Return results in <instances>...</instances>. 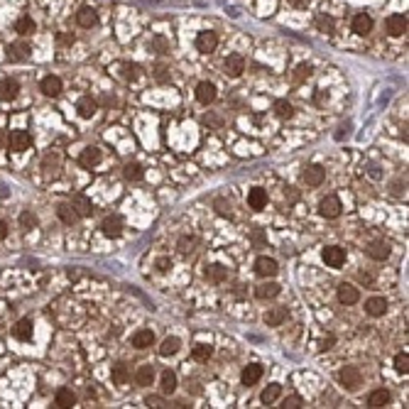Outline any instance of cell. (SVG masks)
Returning a JSON list of instances; mask_svg holds the SVG:
<instances>
[{
	"instance_id": "1",
	"label": "cell",
	"mask_w": 409,
	"mask_h": 409,
	"mask_svg": "<svg viewBox=\"0 0 409 409\" xmlns=\"http://www.w3.org/2000/svg\"><path fill=\"white\" fill-rule=\"evenodd\" d=\"M338 380H341V385L348 390V392H355L358 387L363 385V375H360V370L358 367H343L341 373H338Z\"/></svg>"
},
{
	"instance_id": "2",
	"label": "cell",
	"mask_w": 409,
	"mask_h": 409,
	"mask_svg": "<svg viewBox=\"0 0 409 409\" xmlns=\"http://www.w3.org/2000/svg\"><path fill=\"white\" fill-rule=\"evenodd\" d=\"M321 257H323V262H326V265H329V267H336V270L345 265V250H343V248H338V245L323 248Z\"/></svg>"
},
{
	"instance_id": "3",
	"label": "cell",
	"mask_w": 409,
	"mask_h": 409,
	"mask_svg": "<svg viewBox=\"0 0 409 409\" xmlns=\"http://www.w3.org/2000/svg\"><path fill=\"white\" fill-rule=\"evenodd\" d=\"M8 145H10V152H25V150H30L32 137H30L27 130H12Z\"/></svg>"
},
{
	"instance_id": "4",
	"label": "cell",
	"mask_w": 409,
	"mask_h": 409,
	"mask_svg": "<svg viewBox=\"0 0 409 409\" xmlns=\"http://www.w3.org/2000/svg\"><path fill=\"white\" fill-rule=\"evenodd\" d=\"M387 34L390 37H402L407 32V15H390L387 17Z\"/></svg>"
},
{
	"instance_id": "5",
	"label": "cell",
	"mask_w": 409,
	"mask_h": 409,
	"mask_svg": "<svg viewBox=\"0 0 409 409\" xmlns=\"http://www.w3.org/2000/svg\"><path fill=\"white\" fill-rule=\"evenodd\" d=\"M319 213L323 218H338L341 216V201L336 199V196H326L319 203Z\"/></svg>"
},
{
	"instance_id": "6",
	"label": "cell",
	"mask_w": 409,
	"mask_h": 409,
	"mask_svg": "<svg viewBox=\"0 0 409 409\" xmlns=\"http://www.w3.org/2000/svg\"><path fill=\"white\" fill-rule=\"evenodd\" d=\"M255 272L260 277H275L277 272H279V267H277V260H272V257H257L255 260Z\"/></svg>"
},
{
	"instance_id": "7",
	"label": "cell",
	"mask_w": 409,
	"mask_h": 409,
	"mask_svg": "<svg viewBox=\"0 0 409 409\" xmlns=\"http://www.w3.org/2000/svg\"><path fill=\"white\" fill-rule=\"evenodd\" d=\"M100 231H103L106 238H118V235L122 233V218L120 216H108V218H103Z\"/></svg>"
},
{
	"instance_id": "8",
	"label": "cell",
	"mask_w": 409,
	"mask_h": 409,
	"mask_svg": "<svg viewBox=\"0 0 409 409\" xmlns=\"http://www.w3.org/2000/svg\"><path fill=\"white\" fill-rule=\"evenodd\" d=\"M248 206L253 211H262L267 206V191L260 187H255L248 191Z\"/></svg>"
},
{
	"instance_id": "9",
	"label": "cell",
	"mask_w": 409,
	"mask_h": 409,
	"mask_svg": "<svg viewBox=\"0 0 409 409\" xmlns=\"http://www.w3.org/2000/svg\"><path fill=\"white\" fill-rule=\"evenodd\" d=\"M245 71V59L240 54H231L226 59V74L231 78H238Z\"/></svg>"
},
{
	"instance_id": "10",
	"label": "cell",
	"mask_w": 409,
	"mask_h": 409,
	"mask_svg": "<svg viewBox=\"0 0 409 409\" xmlns=\"http://www.w3.org/2000/svg\"><path fill=\"white\" fill-rule=\"evenodd\" d=\"M216 45H218V37H216V32H199V37H196V49H199V52H203V54L213 52V49H216Z\"/></svg>"
},
{
	"instance_id": "11",
	"label": "cell",
	"mask_w": 409,
	"mask_h": 409,
	"mask_svg": "<svg viewBox=\"0 0 409 409\" xmlns=\"http://www.w3.org/2000/svg\"><path fill=\"white\" fill-rule=\"evenodd\" d=\"M8 59L10 62H27L30 59V45L27 42H15L8 47Z\"/></svg>"
},
{
	"instance_id": "12",
	"label": "cell",
	"mask_w": 409,
	"mask_h": 409,
	"mask_svg": "<svg viewBox=\"0 0 409 409\" xmlns=\"http://www.w3.org/2000/svg\"><path fill=\"white\" fill-rule=\"evenodd\" d=\"M196 98H199V103H203V106L213 103V100H216V86H213L211 81H201L199 86H196Z\"/></svg>"
},
{
	"instance_id": "13",
	"label": "cell",
	"mask_w": 409,
	"mask_h": 409,
	"mask_svg": "<svg viewBox=\"0 0 409 409\" xmlns=\"http://www.w3.org/2000/svg\"><path fill=\"white\" fill-rule=\"evenodd\" d=\"M54 404H56V409H71L76 404V395H74L69 387H62V390H56Z\"/></svg>"
},
{
	"instance_id": "14",
	"label": "cell",
	"mask_w": 409,
	"mask_h": 409,
	"mask_svg": "<svg viewBox=\"0 0 409 409\" xmlns=\"http://www.w3.org/2000/svg\"><path fill=\"white\" fill-rule=\"evenodd\" d=\"M56 216H59V221L67 223V226H74V223L81 218L71 203H59V206H56Z\"/></svg>"
},
{
	"instance_id": "15",
	"label": "cell",
	"mask_w": 409,
	"mask_h": 409,
	"mask_svg": "<svg viewBox=\"0 0 409 409\" xmlns=\"http://www.w3.org/2000/svg\"><path fill=\"white\" fill-rule=\"evenodd\" d=\"M39 89H42V93L45 96H59L62 93V78L59 76H45L42 78V84H39Z\"/></svg>"
},
{
	"instance_id": "16",
	"label": "cell",
	"mask_w": 409,
	"mask_h": 409,
	"mask_svg": "<svg viewBox=\"0 0 409 409\" xmlns=\"http://www.w3.org/2000/svg\"><path fill=\"white\" fill-rule=\"evenodd\" d=\"M365 253L370 255L373 260H385V257H390V245H387L385 240H373V243L365 248Z\"/></svg>"
},
{
	"instance_id": "17",
	"label": "cell",
	"mask_w": 409,
	"mask_h": 409,
	"mask_svg": "<svg viewBox=\"0 0 409 409\" xmlns=\"http://www.w3.org/2000/svg\"><path fill=\"white\" fill-rule=\"evenodd\" d=\"M76 23L81 25V27H86V30H89V27H93V25L98 23V15H96V10H93V8L84 5V8L76 12Z\"/></svg>"
},
{
	"instance_id": "18",
	"label": "cell",
	"mask_w": 409,
	"mask_h": 409,
	"mask_svg": "<svg viewBox=\"0 0 409 409\" xmlns=\"http://www.w3.org/2000/svg\"><path fill=\"white\" fill-rule=\"evenodd\" d=\"M20 91V84L15 78H3L0 81V100H12Z\"/></svg>"
},
{
	"instance_id": "19",
	"label": "cell",
	"mask_w": 409,
	"mask_h": 409,
	"mask_svg": "<svg viewBox=\"0 0 409 409\" xmlns=\"http://www.w3.org/2000/svg\"><path fill=\"white\" fill-rule=\"evenodd\" d=\"M323 177H326V172H323L319 165H309L304 169V181H306L309 187H319L321 181H323Z\"/></svg>"
},
{
	"instance_id": "20",
	"label": "cell",
	"mask_w": 409,
	"mask_h": 409,
	"mask_svg": "<svg viewBox=\"0 0 409 409\" xmlns=\"http://www.w3.org/2000/svg\"><path fill=\"white\" fill-rule=\"evenodd\" d=\"M365 311L370 314V316H382L387 311V299L385 297H370L365 301Z\"/></svg>"
},
{
	"instance_id": "21",
	"label": "cell",
	"mask_w": 409,
	"mask_h": 409,
	"mask_svg": "<svg viewBox=\"0 0 409 409\" xmlns=\"http://www.w3.org/2000/svg\"><path fill=\"white\" fill-rule=\"evenodd\" d=\"M155 343V333L150 331V329H140V331L133 336V345L137 351H145V348H150Z\"/></svg>"
},
{
	"instance_id": "22",
	"label": "cell",
	"mask_w": 409,
	"mask_h": 409,
	"mask_svg": "<svg viewBox=\"0 0 409 409\" xmlns=\"http://www.w3.org/2000/svg\"><path fill=\"white\" fill-rule=\"evenodd\" d=\"M358 299H360L358 287H353V284H341V287H338V301H341V304H355Z\"/></svg>"
},
{
	"instance_id": "23",
	"label": "cell",
	"mask_w": 409,
	"mask_h": 409,
	"mask_svg": "<svg viewBox=\"0 0 409 409\" xmlns=\"http://www.w3.org/2000/svg\"><path fill=\"white\" fill-rule=\"evenodd\" d=\"M78 162L84 167H96L100 162V150L98 147H86V150H81V155H78Z\"/></svg>"
},
{
	"instance_id": "24",
	"label": "cell",
	"mask_w": 409,
	"mask_h": 409,
	"mask_svg": "<svg viewBox=\"0 0 409 409\" xmlns=\"http://www.w3.org/2000/svg\"><path fill=\"white\" fill-rule=\"evenodd\" d=\"M279 294V284L277 282H262L255 287V297L257 299H275Z\"/></svg>"
},
{
	"instance_id": "25",
	"label": "cell",
	"mask_w": 409,
	"mask_h": 409,
	"mask_svg": "<svg viewBox=\"0 0 409 409\" xmlns=\"http://www.w3.org/2000/svg\"><path fill=\"white\" fill-rule=\"evenodd\" d=\"M152 380H155V367L152 365H140L137 373H135V382L140 387H147L152 385Z\"/></svg>"
},
{
	"instance_id": "26",
	"label": "cell",
	"mask_w": 409,
	"mask_h": 409,
	"mask_svg": "<svg viewBox=\"0 0 409 409\" xmlns=\"http://www.w3.org/2000/svg\"><path fill=\"white\" fill-rule=\"evenodd\" d=\"M260 377H262V365H248L243 370V375H240V380H243L245 387H250V385H255Z\"/></svg>"
},
{
	"instance_id": "27",
	"label": "cell",
	"mask_w": 409,
	"mask_h": 409,
	"mask_svg": "<svg viewBox=\"0 0 409 409\" xmlns=\"http://www.w3.org/2000/svg\"><path fill=\"white\" fill-rule=\"evenodd\" d=\"M12 333H15V338H17V341H30V338H32V321H30V319H20V321H17V326L12 329Z\"/></svg>"
},
{
	"instance_id": "28",
	"label": "cell",
	"mask_w": 409,
	"mask_h": 409,
	"mask_svg": "<svg viewBox=\"0 0 409 409\" xmlns=\"http://www.w3.org/2000/svg\"><path fill=\"white\" fill-rule=\"evenodd\" d=\"M387 404H390V392H387V390H375V392H370L367 407L380 409V407H387Z\"/></svg>"
},
{
	"instance_id": "29",
	"label": "cell",
	"mask_w": 409,
	"mask_h": 409,
	"mask_svg": "<svg viewBox=\"0 0 409 409\" xmlns=\"http://www.w3.org/2000/svg\"><path fill=\"white\" fill-rule=\"evenodd\" d=\"M96 108H98V106H96V100L91 98V96H84V98L76 103V111H78V115H81V118H93Z\"/></svg>"
},
{
	"instance_id": "30",
	"label": "cell",
	"mask_w": 409,
	"mask_h": 409,
	"mask_svg": "<svg viewBox=\"0 0 409 409\" xmlns=\"http://www.w3.org/2000/svg\"><path fill=\"white\" fill-rule=\"evenodd\" d=\"M353 30L358 34H367L370 30H373V17H370V15H365V12L355 15V17H353Z\"/></svg>"
},
{
	"instance_id": "31",
	"label": "cell",
	"mask_w": 409,
	"mask_h": 409,
	"mask_svg": "<svg viewBox=\"0 0 409 409\" xmlns=\"http://www.w3.org/2000/svg\"><path fill=\"white\" fill-rule=\"evenodd\" d=\"M128 377H130V370H128V365L125 363H115L111 370V380L115 385H125L128 382Z\"/></svg>"
},
{
	"instance_id": "32",
	"label": "cell",
	"mask_w": 409,
	"mask_h": 409,
	"mask_svg": "<svg viewBox=\"0 0 409 409\" xmlns=\"http://www.w3.org/2000/svg\"><path fill=\"white\" fill-rule=\"evenodd\" d=\"M284 319H287V309H284V306H275V309H270L265 314V323H267V326H279Z\"/></svg>"
},
{
	"instance_id": "33",
	"label": "cell",
	"mask_w": 409,
	"mask_h": 409,
	"mask_svg": "<svg viewBox=\"0 0 409 409\" xmlns=\"http://www.w3.org/2000/svg\"><path fill=\"white\" fill-rule=\"evenodd\" d=\"M71 206L76 209L78 216H91V211H93V206H91V201L84 196V194H76L74 199H71Z\"/></svg>"
},
{
	"instance_id": "34",
	"label": "cell",
	"mask_w": 409,
	"mask_h": 409,
	"mask_svg": "<svg viewBox=\"0 0 409 409\" xmlns=\"http://www.w3.org/2000/svg\"><path fill=\"white\" fill-rule=\"evenodd\" d=\"M179 348H181V341L179 338H165L162 341V345H159V355H165V358H169V355H174V353H179Z\"/></svg>"
},
{
	"instance_id": "35",
	"label": "cell",
	"mask_w": 409,
	"mask_h": 409,
	"mask_svg": "<svg viewBox=\"0 0 409 409\" xmlns=\"http://www.w3.org/2000/svg\"><path fill=\"white\" fill-rule=\"evenodd\" d=\"M279 395H282V385H267L265 390H262L260 399H262V404H272V402L279 399Z\"/></svg>"
},
{
	"instance_id": "36",
	"label": "cell",
	"mask_w": 409,
	"mask_h": 409,
	"mask_svg": "<svg viewBox=\"0 0 409 409\" xmlns=\"http://www.w3.org/2000/svg\"><path fill=\"white\" fill-rule=\"evenodd\" d=\"M206 277H209L211 282H223V279H228V267L211 265V267H206Z\"/></svg>"
},
{
	"instance_id": "37",
	"label": "cell",
	"mask_w": 409,
	"mask_h": 409,
	"mask_svg": "<svg viewBox=\"0 0 409 409\" xmlns=\"http://www.w3.org/2000/svg\"><path fill=\"white\" fill-rule=\"evenodd\" d=\"M272 111H275V115L282 118V120H289V118L294 115V108H292V103H287V100H277Z\"/></svg>"
},
{
	"instance_id": "38",
	"label": "cell",
	"mask_w": 409,
	"mask_h": 409,
	"mask_svg": "<svg viewBox=\"0 0 409 409\" xmlns=\"http://www.w3.org/2000/svg\"><path fill=\"white\" fill-rule=\"evenodd\" d=\"M15 32L17 34H32L34 32V20L32 17H27V15H25V17H17V23H15Z\"/></svg>"
},
{
	"instance_id": "39",
	"label": "cell",
	"mask_w": 409,
	"mask_h": 409,
	"mask_svg": "<svg viewBox=\"0 0 409 409\" xmlns=\"http://www.w3.org/2000/svg\"><path fill=\"white\" fill-rule=\"evenodd\" d=\"M177 390V375L172 373V370H165L162 373V392L165 395H172Z\"/></svg>"
},
{
	"instance_id": "40",
	"label": "cell",
	"mask_w": 409,
	"mask_h": 409,
	"mask_svg": "<svg viewBox=\"0 0 409 409\" xmlns=\"http://www.w3.org/2000/svg\"><path fill=\"white\" fill-rule=\"evenodd\" d=\"M120 76L125 78V81H137V76H140V67H137V64H128V62H122V64H120Z\"/></svg>"
},
{
	"instance_id": "41",
	"label": "cell",
	"mask_w": 409,
	"mask_h": 409,
	"mask_svg": "<svg viewBox=\"0 0 409 409\" xmlns=\"http://www.w3.org/2000/svg\"><path fill=\"white\" fill-rule=\"evenodd\" d=\"M56 167H59V155H47V157H45V162H42L45 177H54Z\"/></svg>"
},
{
	"instance_id": "42",
	"label": "cell",
	"mask_w": 409,
	"mask_h": 409,
	"mask_svg": "<svg viewBox=\"0 0 409 409\" xmlns=\"http://www.w3.org/2000/svg\"><path fill=\"white\" fill-rule=\"evenodd\" d=\"M191 355H194L196 360H209L211 355H213V348H211V345H206V343H199V345H194Z\"/></svg>"
},
{
	"instance_id": "43",
	"label": "cell",
	"mask_w": 409,
	"mask_h": 409,
	"mask_svg": "<svg viewBox=\"0 0 409 409\" xmlns=\"http://www.w3.org/2000/svg\"><path fill=\"white\" fill-rule=\"evenodd\" d=\"M125 179H130V181H137V179H142V167L140 165H125Z\"/></svg>"
},
{
	"instance_id": "44",
	"label": "cell",
	"mask_w": 409,
	"mask_h": 409,
	"mask_svg": "<svg viewBox=\"0 0 409 409\" xmlns=\"http://www.w3.org/2000/svg\"><path fill=\"white\" fill-rule=\"evenodd\" d=\"M20 226H23L25 231L34 228V226H37V216H34L32 211H23V213H20Z\"/></svg>"
},
{
	"instance_id": "45",
	"label": "cell",
	"mask_w": 409,
	"mask_h": 409,
	"mask_svg": "<svg viewBox=\"0 0 409 409\" xmlns=\"http://www.w3.org/2000/svg\"><path fill=\"white\" fill-rule=\"evenodd\" d=\"M395 367H397V373H409V355L407 353H397L395 355Z\"/></svg>"
},
{
	"instance_id": "46",
	"label": "cell",
	"mask_w": 409,
	"mask_h": 409,
	"mask_svg": "<svg viewBox=\"0 0 409 409\" xmlns=\"http://www.w3.org/2000/svg\"><path fill=\"white\" fill-rule=\"evenodd\" d=\"M316 27H319L321 32L331 34L333 32V20L329 17V15H319V17H316Z\"/></svg>"
},
{
	"instance_id": "47",
	"label": "cell",
	"mask_w": 409,
	"mask_h": 409,
	"mask_svg": "<svg viewBox=\"0 0 409 409\" xmlns=\"http://www.w3.org/2000/svg\"><path fill=\"white\" fill-rule=\"evenodd\" d=\"M199 243V240H196V238H181V240H179V253H194V245Z\"/></svg>"
},
{
	"instance_id": "48",
	"label": "cell",
	"mask_w": 409,
	"mask_h": 409,
	"mask_svg": "<svg viewBox=\"0 0 409 409\" xmlns=\"http://www.w3.org/2000/svg\"><path fill=\"white\" fill-rule=\"evenodd\" d=\"M311 76V64H299L297 67V84H301V81H304V78H309Z\"/></svg>"
},
{
	"instance_id": "49",
	"label": "cell",
	"mask_w": 409,
	"mask_h": 409,
	"mask_svg": "<svg viewBox=\"0 0 409 409\" xmlns=\"http://www.w3.org/2000/svg\"><path fill=\"white\" fill-rule=\"evenodd\" d=\"M216 211L221 213V216H231V201H226V199H216Z\"/></svg>"
},
{
	"instance_id": "50",
	"label": "cell",
	"mask_w": 409,
	"mask_h": 409,
	"mask_svg": "<svg viewBox=\"0 0 409 409\" xmlns=\"http://www.w3.org/2000/svg\"><path fill=\"white\" fill-rule=\"evenodd\" d=\"M145 404H147V407H152V409H162V407H169V404H167L165 399H162V397H155V395H150V397L145 399Z\"/></svg>"
},
{
	"instance_id": "51",
	"label": "cell",
	"mask_w": 409,
	"mask_h": 409,
	"mask_svg": "<svg viewBox=\"0 0 409 409\" xmlns=\"http://www.w3.org/2000/svg\"><path fill=\"white\" fill-rule=\"evenodd\" d=\"M284 409H299L301 407V397H297V395H292V397L284 399V404H282Z\"/></svg>"
},
{
	"instance_id": "52",
	"label": "cell",
	"mask_w": 409,
	"mask_h": 409,
	"mask_svg": "<svg viewBox=\"0 0 409 409\" xmlns=\"http://www.w3.org/2000/svg\"><path fill=\"white\" fill-rule=\"evenodd\" d=\"M155 265H157V270H159V272H169V267H172V260H169V257H159Z\"/></svg>"
},
{
	"instance_id": "53",
	"label": "cell",
	"mask_w": 409,
	"mask_h": 409,
	"mask_svg": "<svg viewBox=\"0 0 409 409\" xmlns=\"http://www.w3.org/2000/svg\"><path fill=\"white\" fill-rule=\"evenodd\" d=\"M333 336H326V338H321V343H319V351H331L333 348Z\"/></svg>"
},
{
	"instance_id": "54",
	"label": "cell",
	"mask_w": 409,
	"mask_h": 409,
	"mask_svg": "<svg viewBox=\"0 0 409 409\" xmlns=\"http://www.w3.org/2000/svg\"><path fill=\"white\" fill-rule=\"evenodd\" d=\"M155 76H157V81H159V84H167V81H169V78H167V69L165 67H157Z\"/></svg>"
},
{
	"instance_id": "55",
	"label": "cell",
	"mask_w": 409,
	"mask_h": 409,
	"mask_svg": "<svg viewBox=\"0 0 409 409\" xmlns=\"http://www.w3.org/2000/svg\"><path fill=\"white\" fill-rule=\"evenodd\" d=\"M348 133H351V125H343L341 130H338V133H336V140H343V135H345V137H348Z\"/></svg>"
},
{
	"instance_id": "56",
	"label": "cell",
	"mask_w": 409,
	"mask_h": 409,
	"mask_svg": "<svg viewBox=\"0 0 409 409\" xmlns=\"http://www.w3.org/2000/svg\"><path fill=\"white\" fill-rule=\"evenodd\" d=\"M311 0H289V5H294V8H306Z\"/></svg>"
},
{
	"instance_id": "57",
	"label": "cell",
	"mask_w": 409,
	"mask_h": 409,
	"mask_svg": "<svg viewBox=\"0 0 409 409\" xmlns=\"http://www.w3.org/2000/svg\"><path fill=\"white\" fill-rule=\"evenodd\" d=\"M326 100H329V93H326V91H319V93H316V103H326Z\"/></svg>"
},
{
	"instance_id": "58",
	"label": "cell",
	"mask_w": 409,
	"mask_h": 409,
	"mask_svg": "<svg viewBox=\"0 0 409 409\" xmlns=\"http://www.w3.org/2000/svg\"><path fill=\"white\" fill-rule=\"evenodd\" d=\"M5 235H8V223L0 221V240H5Z\"/></svg>"
},
{
	"instance_id": "59",
	"label": "cell",
	"mask_w": 409,
	"mask_h": 409,
	"mask_svg": "<svg viewBox=\"0 0 409 409\" xmlns=\"http://www.w3.org/2000/svg\"><path fill=\"white\" fill-rule=\"evenodd\" d=\"M358 279H363V282H370L373 277H370V275H363V272H360V275H358Z\"/></svg>"
},
{
	"instance_id": "60",
	"label": "cell",
	"mask_w": 409,
	"mask_h": 409,
	"mask_svg": "<svg viewBox=\"0 0 409 409\" xmlns=\"http://www.w3.org/2000/svg\"><path fill=\"white\" fill-rule=\"evenodd\" d=\"M3 145H5V133L0 130V147H3Z\"/></svg>"
}]
</instances>
